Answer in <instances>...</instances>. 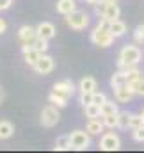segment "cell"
<instances>
[{
    "label": "cell",
    "mask_w": 144,
    "mask_h": 153,
    "mask_svg": "<svg viewBox=\"0 0 144 153\" xmlns=\"http://www.w3.org/2000/svg\"><path fill=\"white\" fill-rule=\"evenodd\" d=\"M108 25H110V20H107V18L102 16V20L98 22V27L91 32V41H93L96 46L107 48V46H110V45L114 43L116 38H114L112 32L108 30Z\"/></svg>",
    "instance_id": "obj_1"
},
{
    "label": "cell",
    "mask_w": 144,
    "mask_h": 153,
    "mask_svg": "<svg viewBox=\"0 0 144 153\" xmlns=\"http://www.w3.org/2000/svg\"><path fill=\"white\" fill-rule=\"evenodd\" d=\"M143 57V52L139 46L135 45H125L119 52V61H117V66L119 70H128L132 66H137L139 61Z\"/></svg>",
    "instance_id": "obj_2"
},
{
    "label": "cell",
    "mask_w": 144,
    "mask_h": 153,
    "mask_svg": "<svg viewBox=\"0 0 144 153\" xmlns=\"http://www.w3.org/2000/svg\"><path fill=\"white\" fill-rule=\"evenodd\" d=\"M66 23L73 30H84L89 25V16H87V13L75 9L70 14H66Z\"/></svg>",
    "instance_id": "obj_3"
},
{
    "label": "cell",
    "mask_w": 144,
    "mask_h": 153,
    "mask_svg": "<svg viewBox=\"0 0 144 153\" xmlns=\"http://www.w3.org/2000/svg\"><path fill=\"white\" fill-rule=\"evenodd\" d=\"M59 107H55V105H46L43 111H41V114H39V121H41V125L43 126H46V128H52V126H55L57 123H59V111H57Z\"/></svg>",
    "instance_id": "obj_4"
},
{
    "label": "cell",
    "mask_w": 144,
    "mask_h": 153,
    "mask_svg": "<svg viewBox=\"0 0 144 153\" xmlns=\"http://www.w3.org/2000/svg\"><path fill=\"white\" fill-rule=\"evenodd\" d=\"M70 144H71V150H87L91 144V137L87 132L75 130L70 134Z\"/></svg>",
    "instance_id": "obj_5"
},
{
    "label": "cell",
    "mask_w": 144,
    "mask_h": 153,
    "mask_svg": "<svg viewBox=\"0 0 144 153\" xmlns=\"http://www.w3.org/2000/svg\"><path fill=\"white\" fill-rule=\"evenodd\" d=\"M119 148H121V141H119V137H117L116 134L107 132V134L102 135L100 150H103V152H116V150H119Z\"/></svg>",
    "instance_id": "obj_6"
},
{
    "label": "cell",
    "mask_w": 144,
    "mask_h": 153,
    "mask_svg": "<svg viewBox=\"0 0 144 153\" xmlns=\"http://www.w3.org/2000/svg\"><path fill=\"white\" fill-rule=\"evenodd\" d=\"M53 66H55L53 59H52L50 55L41 53V55H39V59L36 61V64H34L32 68L36 70L39 75H48V73H52V71H53Z\"/></svg>",
    "instance_id": "obj_7"
},
{
    "label": "cell",
    "mask_w": 144,
    "mask_h": 153,
    "mask_svg": "<svg viewBox=\"0 0 144 153\" xmlns=\"http://www.w3.org/2000/svg\"><path fill=\"white\" fill-rule=\"evenodd\" d=\"M71 96H73L71 93H66V91L53 89V91L48 94V100H50V103H52V105H55V107H66Z\"/></svg>",
    "instance_id": "obj_8"
},
{
    "label": "cell",
    "mask_w": 144,
    "mask_h": 153,
    "mask_svg": "<svg viewBox=\"0 0 144 153\" xmlns=\"http://www.w3.org/2000/svg\"><path fill=\"white\" fill-rule=\"evenodd\" d=\"M114 96H116V102H119V103H128V102L134 98V91L130 89L128 84H123V85H119V87L114 89Z\"/></svg>",
    "instance_id": "obj_9"
},
{
    "label": "cell",
    "mask_w": 144,
    "mask_h": 153,
    "mask_svg": "<svg viewBox=\"0 0 144 153\" xmlns=\"http://www.w3.org/2000/svg\"><path fill=\"white\" fill-rule=\"evenodd\" d=\"M18 38L22 41V45H32L34 39L37 38V32H36L34 27L23 25V27H20V30H18Z\"/></svg>",
    "instance_id": "obj_10"
},
{
    "label": "cell",
    "mask_w": 144,
    "mask_h": 153,
    "mask_svg": "<svg viewBox=\"0 0 144 153\" xmlns=\"http://www.w3.org/2000/svg\"><path fill=\"white\" fill-rule=\"evenodd\" d=\"M36 32L39 38H45V39H52L55 36V25L53 23H50V22H41L39 25L36 27Z\"/></svg>",
    "instance_id": "obj_11"
},
{
    "label": "cell",
    "mask_w": 144,
    "mask_h": 153,
    "mask_svg": "<svg viewBox=\"0 0 144 153\" xmlns=\"http://www.w3.org/2000/svg\"><path fill=\"white\" fill-rule=\"evenodd\" d=\"M22 52H23L25 62H27V64H30V66H34V64H36V61L39 59V55H41V52H37L32 45H23V46H22Z\"/></svg>",
    "instance_id": "obj_12"
},
{
    "label": "cell",
    "mask_w": 144,
    "mask_h": 153,
    "mask_svg": "<svg viewBox=\"0 0 144 153\" xmlns=\"http://www.w3.org/2000/svg\"><path fill=\"white\" fill-rule=\"evenodd\" d=\"M108 30L112 32L114 38H121V36L126 34V23L121 22V20H112L110 25H108Z\"/></svg>",
    "instance_id": "obj_13"
},
{
    "label": "cell",
    "mask_w": 144,
    "mask_h": 153,
    "mask_svg": "<svg viewBox=\"0 0 144 153\" xmlns=\"http://www.w3.org/2000/svg\"><path fill=\"white\" fill-rule=\"evenodd\" d=\"M87 134L89 135H98L103 132V121H100V117H93L87 121V126H85Z\"/></svg>",
    "instance_id": "obj_14"
},
{
    "label": "cell",
    "mask_w": 144,
    "mask_h": 153,
    "mask_svg": "<svg viewBox=\"0 0 144 153\" xmlns=\"http://www.w3.org/2000/svg\"><path fill=\"white\" fill-rule=\"evenodd\" d=\"M76 9V4H75V0H59L57 2V13H61V14H70L71 11Z\"/></svg>",
    "instance_id": "obj_15"
},
{
    "label": "cell",
    "mask_w": 144,
    "mask_h": 153,
    "mask_svg": "<svg viewBox=\"0 0 144 153\" xmlns=\"http://www.w3.org/2000/svg\"><path fill=\"white\" fill-rule=\"evenodd\" d=\"M78 89L80 91H87V93H94L96 89V78L94 76H84L78 84Z\"/></svg>",
    "instance_id": "obj_16"
},
{
    "label": "cell",
    "mask_w": 144,
    "mask_h": 153,
    "mask_svg": "<svg viewBox=\"0 0 144 153\" xmlns=\"http://www.w3.org/2000/svg\"><path fill=\"white\" fill-rule=\"evenodd\" d=\"M13 134H14V126H13V123L2 119V121H0V139H9Z\"/></svg>",
    "instance_id": "obj_17"
},
{
    "label": "cell",
    "mask_w": 144,
    "mask_h": 153,
    "mask_svg": "<svg viewBox=\"0 0 144 153\" xmlns=\"http://www.w3.org/2000/svg\"><path fill=\"white\" fill-rule=\"evenodd\" d=\"M128 85H130V89L134 91V94H139V96H144V76H137L135 80H132V82H128Z\"/></svg>",
    "instance_id": "obj_18"
},
{
    "label": "cell",
    "mask_w": 144,
    "mask_h": 153,
    "mask_svg": "<svg viewBox=\"0 0 144 153\" xmlns=\"http://www.w3.org/2000/svg\"><path fill=\"white\" fill-rule=\"evenodd\" d=\"M57 152H68V150H71V144H70V135H61V137H57V141H55V146H53Z\"/></svg>",
    "instance_id": "obj_19"
},
{
    "label": "cell",
    "mask_w": 144,
    "mask_h": 153,
    "mask_svg": "<svg viewBox=\"0 0 144 153\" xmlns=\"http://www.w3.org/2000/svg\"><path fill=\"white\" fill-rule=\"evenodd\" d=\"M53 89H59V91H66V93H75V84H73L70 78H64V80H59L55 85H53Z\"/></svg>",
    "instance_id": "obj_20"
},
{
    "label": "cell",
    "mask_w": 144,
    "mask_h": 153,
    "mask_svg": "<svg viewBox=\"0 0 144 153\" xmlns=\"http://www.w3.org/2000/svg\"><path fill=\"white\" fill-rule=\"evenodd\" d=\"M123 84H126V76H125V73L119 70V71H116L114 75L110 76V85H112V89H116V87H119V85H123Z\"/></svg>",
    "instance_id": "obj_21"
},
{
    "label": "cell",
    "mask_w": 144,
    "mask_h": 153,
    "mask_svg": "<svg viewBox=\"0 0 144 153\" xmlns=\"http://www.w3.org/2000/svg\"><path fill=\"white\" fill-rule=\"evenodd\" d=\"M100 111H102V116L114 114V112H117V103H114V100H105V103L100 107Z\"/></svg>",
    "instance_id": "obj_22"
},
{
    "label": "cell",
    "mask_w": 144,
    "mask_h": 153,
    "mask_svg": "<svg viewBox=\"0 0 144 153\" xmlns=\"http://www.w3.org/2000/svg\"><path fill=\"white\" fill-rule=\"evenodd\" d=\"M84 109H85V116H87L89 119H93V117H100V116H102V111H100V105L89 103V105H85Z\"/></svg>",
    "instance_id": "obj_23"
},
{
    "label": "cell",
    "mask_w": 144,
    "mask_h": 153,
    "mask_svg": "<svg viewBox=\"0 0 144 153\" xmlns=\"http://www.w3.org/2000/svg\"><path fill=\"white\" fill-rule=\"evenodd\" d=\"M32 46L36 48L37 52H41V53H45V52L48 50V39H45V38H39V36H37V38L34 39V43H32Z\"/></svg>",
    "instance_id": "obj_24"
},
{
    "label": "cell",
    "mask_w": 144,
    "mask_h": 153,
    "mask_svg": "<svg viewBox=\"0 0 144 153\" xmlns=\"http://www.w3.org/2000/svg\"><path fill=\"white\" fill-rule=\"evenodd\" d=\"M102 121H103V126H108V128L117 126V112H114V114H107V116H102Z\"/></svg>",
    "instance_id": "obj_25"
},
{
    "label": "cell",
    "mask_w": 144,
    "mask_h": 153,
    "mask_svg": "<svg viewBox=\"0 0 144 153\" xmlns=\"http://www.w3.org/2000/svg\"><path fill=\"white\" fill-rule=\"evenodd\" d=\"M117 126L119 128H128L130 126V114L128 112H119L117 111Z\"/></svg>",
    "instance_id": "obj_26"
},
{
    "label": "cell",
    "mask_w": 144,
    "mask_h": 153,
    "mask_svg": "<svg viewBox=\"0 0 144 153\" xmlns=\"http://www.w3.org/2000/svg\"><path fill=\"white\" fill-rule=\"evenodd\" d=\"M144 126V119L141 114H130V128H141Z\"/></svg>",
    "instance_id": "obj_27"
},
{
    "label": "cell",
    "mask_w": 144,
    "mask_h": 153,
    "mask_svg": "<svg viewBox=\"0 0 144 153\" xmlns=\"http://www.w3.org/2000/svg\"><path fill=\"white\" fill-rule=\"evenodd\" d=\"M105 100H107V96H105L103 93H96V91H94V93H93V100H91V103H94V105H100V107H102V105L105 103Z\"/></svg>",
    "instance_id": "obj_28"
},
{
    "label": "cell",
    "mask_w": 144,
    "mask_h": 153,
    "mask_svg": "<svg viewBox=\"0 0 144 153\" xmlns=\"http://www.w3.org/2000/svg\"><path fill=\"white\" fill-rule=\"evenodd\" d=\"M91 100H93V93H87V91H80V105H82V107L89 105V103H91Z\"/></svg>",
    "instance_id": "obj_29"
},
{
    "label": "cell",
    "mask_w": 144,
    "mask_h": 153,
    "mask_svg": "<svg viewBox=\"0 0 144 153\" xmlns=\"http://www.w3.org/2000/svg\"><path fill=\"white\" fill-rule=\"evenodd\" d=\"M134 38H135V41H137L139 45H144V25H139V27L135 29Z\"/></svg>",
    "instance_id": "obj_30"
},
{
    "label": "cell",
    "mask_w": 144,
    "mask_h": 153,
    "mask_svg": "<svg viewBox=\"0 0 144 153\" xmlns=\"http://www.w3.org/2000/svg\"><path fill=\"white\" fill-rule=\"evenodd\" d=\"M134 141H137V143H144V126L134 130Z\"/></svg>",
    "instance_id": "obj_31"
},
{
    "label": "cell",
    "mask_w": 144,
    "mask_h": 153,
    "mask_svg": "<svg viewBox=\"0 0 144 153\" xmlns=\"http://www.w3.org/2000/svg\"><path fill=\"white\" fill-rule=\"evenodd\" d=\"M11 4H13V0H0V11L9 9V7H11Z\"/></svg>",
    "instance_id": "obj_32"
},
{
    "label": "cell",
    "mask_w": 144,
    "mask_h": 153,
    "mask_svg": "<svg viewBox=\"0 0 144 153\" xmlns=\"http://www.w3.org/2000/svg\"><path fill=\"white\" fill-rule=\"evenodd\" d=\"M5 29H7V23L0 18V34H4V32H5Z\"/></svg>",
    "instance_id": "obj_33"
},
{
    "label": "cell",
    "mask_w": 144,
    "mask_h": 153,
    "mask_svg": "<svg viewBox=\"0 0 144 153\" xmlns=\"http://www.w3.org/2000/svg\"><path fill=\"white\" fill-rule=\"evenodd\" d=\"M100 0H85V4H89V5H96Z\"/></svg>",
    "instance_id": "obj_34"
},
{
    "label": "cell",
    "mask_w": 144,
    "mask_h": 153,
    "mask_svg": "<svg viewBox=\"0 0 144 153\" xmlns=\"http://www.w3.org/2000/svg\"><path fill=\"white\" fill-rule=\"evenodd\" d=\"M4 100V91H2V87H0V102Z\"/></svg>",
    "instance_id": "obj_35"
},
{
    "label": "cell",
    "mask_w": 144,
    "mask_h": 153,
    "mask_svg": "<svg viewBox=\"0 0 144 153\" xmlns=\"http://www.w3.org/2000/svg\"><path fill=\"white\" fill-rule=\"evenodd\" d=\"M141 116H143V119H144V111H143V114H141Z\"/></svg>",
    "instance_id": "obj_36"
}]
</instances>
